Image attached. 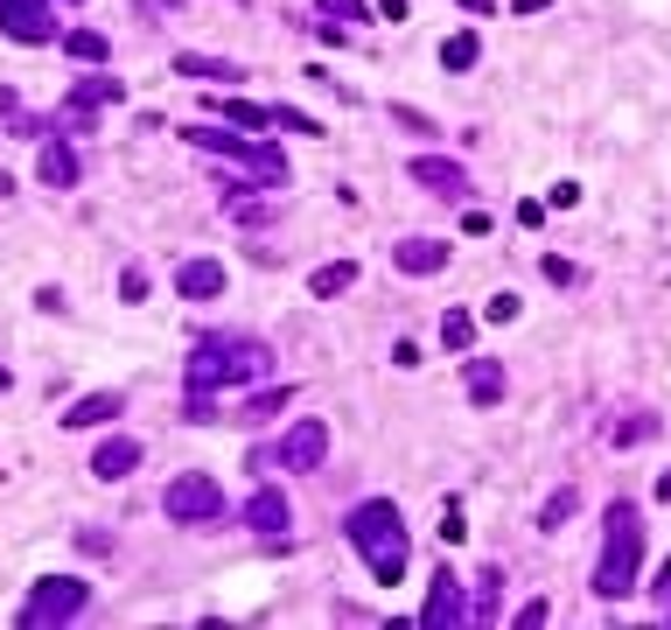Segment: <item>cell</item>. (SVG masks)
<instances>
[{"instance_id": "cell-12", "label": "cell", "mask_w": 671, "mask_h": 630, "mask_svg": "<svg viewBox=\"0 0 671 630\" xmlns=\"http://www.w3.org/2000/svg\"><path fill=\"white\" fill-rule=\"evenodd\" d=\"M133 463H141V442H133V434H112V442H99V455H91V476H99V484H120V476H133Z\"/></svg>"}, {"instance_id": "cell-11", "label": "cell", "mask_w": 671, "mask_h": 630, "mask_svg": "<svg viewBox=\"0 0 671 630\" xmlns=\"http://www.w3.org/2000/svg\"><path fill=\"white\" fill-rule=\"evenodd\" d=\"M413 183H427L434 197H469V168L448 162V155H420L413 162Z\"/></svg>"}, {"instance_id": "cell-36", "label": "cell", "mask_w": 671, "mask_h": 630, "mask_svg": "<svg viewBox=\"0 0 671 630\" xmlns=\"http://www.w3.org/2000/svg\"><path fill=\"white\" fill-rule=\"evenodd\" d=\"M8 386H14V372H8V365H0V393H8Z\"/></svg>"}, {"instance_id": "cell-21", "label": "cell", "mask_w": 671, "mask_h": 630, "mask_svg": "<svg viewBox=\"0 0 671 630\" xmlns=\"http://www.w3.org/2000/svg\"><path fill=\"white\" fill-rule=\"evenodd\" d=\"M210 112H224L232 126H273V106H253V99H210Z\"/></svg>"}, {"instance_id": "cell-26", "label": "cell", "mask_w": 671, "mask_h": 630, "mask_svg": "<svg viewBox=\"0 0 671 630\" xmlns=\"http://www.w3.org/2000/svg\"><path fill=\"white\" fill-rule=\"evenodd\" d=\"M650 434H658V420H650V413H637V420H616V428H608V442H616V449H629V442H650Z\"/></svg>"}, {"instance_id": "cell-29", "label": "cell", "mask_w": 671, "mask_h": 630, "mask_svg": "<svg viewBox=\"0 0 671 630\" xmlns=\"http://www.w3.org/2000/svg\"><path fill=\"white\" fill-rule=\"evenodd\" d=\"M273 126H287V133H322L309 112H294V106H273Z\"/></svg>"}, {"instance_id": "cell-13", "label": "cell", "mask_w": 671, "mask_h": 630, "mask_svg": "<svg viewBox=\"0 0 671 630\" xmlns=\"http://www.w3.org/2000/svg\"><path fill=\"white\" fill-rule=\"evenodd\" d=\"M176 288L189 301H217L224 295V259H182L176 266Z\"/></svg>"}, {"instance_id": "cell-32", "label": "cell", "mask_w": 671, "mask_h": 630, "mask_svg": "<svg viewBox=\"0 0 671 630\" xmlns=\"http://www.w3.org/2000/svg\"><path fill=\"white\" fill-rule=\"evenodd\" d=\"M392 120L413 126V133H434V120H427V112H413V106H392Z\"/></svg>"}, {"instance_id": "cell-2", "label": "cell", "mask_w": 671, "mask_h": 630, "mask_svg": "<svg viewBox=\"0 0 671 630\" xmlns=\"http://www.w3.org/2000/svg\"><path fill=\"white\" fill-rule=\"evenodd\" d=\"M343 532H350V546L364 553V567H371L385 588L406 575V526H399V505L392 498H364L350 519H343Z\"/></svg>"}, {"instance_id": "cell-22", "label": "cell", "mask_w": 671, "mask_h": 630, "mask_svg": "<svg viewBox=\"0 0 671 630\" xmlns=\"http://www.w3.org/2000/svg\"><path fill=\"white\" fill-rule=\"evenodd\" d=\"M64 49L78 56V64H105V56H112V43H105L99 29H70V35H64Z\"/></svg>"}, {"instance_id": "cell-1", "label": "cell", "mask_w": 671, "mask_h": 630, "mask_svg": "<svg viewBox=\"0 0 671 630\" xmlns=\"http://www.w3.org/2000/svg\"><path fill=\"white\" fill-rule=\"evenodd\" d=\"M273 372V357H266V343L253 336H210L197 343V357H189V420H217L210 413V399L224 386H253V378Z\"/></svg>"}, {"instance_id": "cell-7", "label": "cell", "mask_w": 671, "mask_h": 630, "mask_svg": "<svg viewBox=\"0 0 671 630\" xmlns=\"http://www.w3.org/2000/svg\"><path fill=\"white\" fill-rule=\"evenodd\" d=\"M85 603H91V588H85L78 575H49V582H35V588H29L22 623H29V630H43V623H70V617H85Z\"/></svg>"}, {"instance_id": "cell-30", "label": "cell", "mask_w": 671, "mask_h": 630, "mask_svg": "<svg viewBox=\"0 0 671 630\" xmlns=\"http://www.w3.org/2000/svg\"><path fill=\"white\" fill-rule=\"evenodd\" d=\"M573 505H581V498H573V490H560V498L546 505V519H539V526H546V532H560V519H573Z\"/></svg>"}, {"instance_id": "cell-17", "label": "cell", "mask_w": 671, "mask_h": 630, "mask_svg": "<svg viewBox=\"0 0 671 630\" xmlns=\"http://www.w3.org/2000/svg\"><path fill=\"white\" fill-rule=\"evenodd\" d=\"M176 70H182V78H197V85H238L245 78L238 64H224V56H197V49H182Z\"/></svg>"}, {"instance_id": "cell-9", "label": "cell", "mask_w": 671, "mask_h": 630, "mask_svg": "<svg viewBox=\"0 0 671 630\" xmlns=\"http://www.w3.org/2000/svg\"><path fill=\"white\" fill-rule=\"evenodd\" d=\"M120 99H126V85L112 78V70H91V78H78V85H70V99H64V120H70V126H85L99 106H120Z\"/></svg>"}, {"instance_id": "cell-16", "label": "cell", "mask_w": 671, "mask_h": 630, "mask_svg": "<svg viewBox=\"0 0 671 630\" xmlns=\"http://www.w3.org/2000/svg\"><path fill=\"white\" fill-rule=\"evenodd\" d=\"M245 526H253V532H287V526H294V511H287L280 490H253V498H245Z\"/></svg>"}, {"instance_id": "cell-18", "label": "cell", "mask_w": 671, "mask_h": 630, "mask_svg": "<svg viewBox=\"0 0 671 630\" xmlns=\"http://www.w3.org/2000/svg\"><path fill=\"white\" fill-rule=\"evenodd\" d=\"M35 176H43L49 189H78L85 168H78V155H70L64 141H49V147H43V162H35Z\"/></svg>"}, {"instance_id": "cell-24", "label": "cell", "mask_w": 671, "mask_h": 630, "mask_svg": "<svg viewBox=\"0 0 671 630\" xmlns=\"http://www.w3.org/2000/svg\"><path fill=\"white\" fill-rule=\"evenodd\" d=\"M440 343H448V351H469V343H476V316L448 309V316H440Z\"/></svg>"}, {"instance_id": "cell-10", "label": "cell", "mask_w": 671, "mask_h": 630, "mask_svg": "<svg viewBox=\"0 0 671 630\" xmlns=\"http://www.w3.org/2000/svg\"><path fill=\"white\" fill-rule=\"evenodd\" d=\"M462 617H469V609H462V582L440 567V575H434V596H427V609H420V623H427V630H448V623H462Z\"/></svg>"}, {"instance_id": "cell-37", "label": "cell", "mask_w": 671, "mask_h": 630, "mask_svg": "<svg viewBox=\"0 0 671 630\" xmlns=\"http://www.w3.org/2000/svg\"><path fill=\"white\" fill-rule=\"evenodd\" d=\"M70 8H78V0H70Z\"/></svg>"}, {"instance_id": "cell-6", "label": "cell", "mask_w": 671, "mask_h": 630, "mask_svg": "<svg viewBox=\"0 0 671 630\" xmlns=\"http://www.w3.org/2000/svg\"><path fill=\"white\" fill-rule=\"evenodd\" d=\"M322 455H329V420L301 413L294 428L280 434V449H266V455H253V463H259V469H322Z\"/></svg>"}, {"instance_id": "cell-19", "label": "cell", "mask_w": 671, "mask_h": 630, "mask_svg": "<svg viewBox=\"0 0 671 630\" xmlns=\"http://www.w3.org/2000/svg\"><path fill=\"white\" fill-rule=\"evenodd\" d=\"M112 413H126V399H120V393H85L78 407L64 413V428H105Z\"/></svg>"}, {"instance_id": "cell-8", "label": "cell", "mask_w": 671, "mask_h": 630, "mask_svg": "<svg viewBox=\"0 0 671 630\" xmlns=\"http://www.w3.org/2000/svg\"><path fill=\"white\" fill-rule=\"evenodd\" d=\"M0 29H8L14 43H56L49 0H0Z\"/></svg>"}, {"instance_id": "cell-23", "label": "cell", "mask_w": 671, "mask_h": 630, "mask_svg": "<svg viewBox=\"0 0 671 630\" xmlns=\"http://www.w3.org/2000/svg\"><path fill=\"white\" fill-rule=\"evenodd\" d=\"M476 56H483V43H476V29H462V35H448V43H440V64H448V70H469Z\"/></svg>"}, {"instance_id": "cell-25", "label": "cell", "mask_w": 671, "mask_h": 630, "mask_svg": "<svg viewBox=\"0 0 671 630\" xmlns=\"http://www.w3.org/2000/svg\"><path fill=\"white\" fill-rule=\"evenodd\" d=\"M287 399H294V386H280V393H259V399H245V407L232 413V420H273Z\"/></svg>"}, {"instance_id": "cell-31", "label": "cell", "mask_w": 671, "mask_h": 630, "mask_svg": "<svg viewBox=\"0 0 671 630\" xmlns=\"http://www.w3.org/2000/svg\"><path fill=\"white\" fill-rule=\"evenodd\" d=\"M329 22H364V0H315Z\"/></svg>"}, {"instance_id": "cell-35", "label": "cell", "mask_w": 671, "mask_h": 630, "mask_svg": "<svg viewBox=\"0 0 671 630\" xmlns=\"http://www.w3.org/2000/svg\"><path fill=\"white\" fill-rule=\"evenodd\" d=\"M462 8H469V14H490V8H496V0H462Z\"/></svg>"}, {"instance_id": "cell-28", "label": "cell", "mask_w": 671, "mask_h": 630, "mask_svg": "<svg viewBox=\"0 0 671 630\" xmlns=\"http://www.w3.org/2000/svg\"><path fill=\"white\" fill-rule=\"evenodd\" d=\"M440 540H448V546H462V540H469V526H462V505H440Z\"/></svg>"}, {"instance_id": "cell-33", "label": "cell", "mask_w": 671, "mask_h": 630, "mask_svg": "<svg viewBox=\"0 0 671 630\" xmlns=\"http://www.w3.org/2000/svg\"><path fill=\"white\" fill-rule=\"evenodd\" d=\"M546 203H560V210H573V203H581V183H552V189H546Z\"/></svg>"}, {"instance_id": "cell-34", "label": "cell", "mask_w": 671, "mask_h": 630, "mask_svg": "<svg viewBox=\"0 0 671 630\" xmlns=\"http://www.w3.org/2000/svg\"><path fill=\"white\" fill-rule=\"evenodd\" d=\"M120 295H126V301H141V295H147V274H141V266H126V280H120Z\"/></svg>"}, {"instance_id": "cell-3", "label": "cell", "mask_w": 671, "mask_h": 630, "mask_svg": "<svg viewBox=\"0 0 671 630\" xmlns=\"http://www.w3.org/2000/svg\"><path fill=\"white\" fill-rule=\"evenodd\" d=\"M637 561H644V519L637 505H608V532H602V561H594V596H629L637 588Z\"/></svg>"}, {"instance_id": "cell-5", "label": "cell", "mask_w": 671, "mask_h": 630, "mask_svg": "<svg viewBox=\"0 0 671 630\" xmlns=\"http://www.w3.org/2000/svg\"><path fill=\"white\" fill-rule=\"evenodd\" d=\"M161 511H168V526H210V519H224V484L203 469H182L161 490Z\"/></svg>"}, {"instance_id": "cell-27", "label": "cell", "mask_w": 671, "mask_h": 630, "mask_svg": "<svg viewBox=\"0 0 671 630\" xmlns=\"http://www.w3.org/2000/svg\"><path fill=\"white\" fill-rule=\"evenodd\" d=\"M517 309H525V301L504 288V295H490V301H483V322H517Z\"/></svg>"}, {"instance_id": "cell-20", "label": "cell", "mask_w": 671, "mask_h": 630, "mask_svg": "<svg viewBox=\"0 0 671 630\" xmlns=\"http://www.w3.org/2000/svg\"><path fill=\"white\" fill-rule=\"evenodd\" d=\"M350 280H357V266H350V259H336V266H315V274H309V295H315V301H336L343 288H350Z\"/></svg>"}, {"instance_id": "cell-14", "label": "cell", "mask_w": 671, "mask_h": 630, "mask_svg": "<svg viewBox=\"0 0 671 630\" xmlns=\"http://www.w3.org/2000/svg\"><path fill=\"white\" fill-rule=\"evenodd\" d=\"M392 266H406V274H440V266H448V239H406V245H392Z\"/></svg>"}, {"instance_id": "cell-15", "label": "cell", "mask_w": 671, "mask_h": 630, "mask_svg": "<svg viewBox=\"0 0 671 630\" xmlns=\"http://www.w3.org/2000/svg\"><path fill=\"white\" fill-rule=\"evenodd\" d=\"M462 386H469L476 407H496V399H504V365H496V357H469V365H462Z\"/></svg>"}, {"instance_id": "cell-4", "label": "cell", "mask_w": 671, "mask_h": 630, "mask_svg": "<svg viewBox=\"0 0 671 630\" xmlns=\"http://www.w3.org/2000/svg\"><path fill=\"white\" fill-rule=\"evenodd\" d=\"M189 147H203V155H224V162H238L253 183L266 189H280L287 183V162L273 155V147H253V141H238V133H217V126H189Z\"/></svg>"}]
</instances>
